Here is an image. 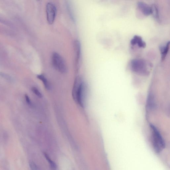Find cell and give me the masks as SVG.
Returning <instances> with one entry per match:
<instances>
[{
    "label": "cell",
    "mask_w": 170,
    "mask_h": 170,
    "mask_svg": "<svg viewBox=\"0 0 170 170\" xmlns=\"http://www.w3.org/2000/svg\"><path fill=\"white\" fill-rule=\"evenodd\" d=\"M150 127L154 149L156 152L160 153L165 147V143L157 128L152 124H150Z\"/></svg>",
    "instance_id": "obj_1"
},
{
    "label": "cell",
    "mask_w": 170,
    "mask_h": 170,
    "mask_svg": "<svg viewBox=\"0 0 170 170\" xmlns=\"http://www.w3.org/2000/svg\"><path fill=\"white\" fill-rule=\"evenodd\" d=\"M131 70L135 73L142 76H147L149 74L151 64L142 59L132 60L130 63Z\"/></svg>",
    "instance_id": "obj_2"
},
{
    "label": "cell",
    "mask_w": 170,
    "mask_h": 170,
    "mask_svg": "<svg viewBox=\"0 0 170 170\" xmlns=\"http://www.w3.org/2000/svg\"><path fill=\"white\" fill-rule=\"evenodd\" d=\"M52 62L53 67L62 73L67 72V68L64 60L58 53L54 52L52 56Z\"/></svg>",
    "instance_id": "obj_3"
},
{
    "label": "cell",
    "mask_w": 170,
    "mask_h": 170,
    "mask_svg": "<svg viewBox=\"0 0 170 170\" xmlns=\"http://www.w3.org/2000/svg\"><path fill=\"white\" fill-rule=\"evenodd\" d=\"M75 86L73 89V97L81 107L84 106V99L85 95V87L83 82H79V84H77L76 81Z\"/></svg>",
    "instance_id": "obj_4"
},
{
    "label": "cell",
    "mask_w": 170,
    "mask_h": 170,
    "mask_svg": "<svg viewBox=\"0 0 170 170\" xmlns=\"http://www.w3.org/2000/svg\"><path fill=\"white\" fill-rule=\"evenodd\" d=\"M46 12L48 22L50 24H52L54 23L56 16V7L52 3H48L46 6Z\"/></svg>",
    "instance_id": "obj_5"
},
{
    "label": "cell",
    "mask_w": 170,
    "mask_h": 170,
    "mask_svg": "<svg viewBox=\"0 0 170 170\" xmlns=\"http://www.w3.org/2000/svg\"><path fill=\"white\" fill-rule=\"evenodd\" d=\"M74 47L76 55V63L77 67H79L81 57V45L78 40L74 42Z\"/></svg>",
    "instance_id": "obj_6"
},
{
    "label": "cell",
    "mask_w": 170,
    "mask_h": 170,
    "mask_svg": "<svg viewBox=\"0 0 170 170\" xmlns=\"http://www.w3.org/2000/svg\"><path fill=\"white\" fill-rule=\"evenodd\" d=\"M137 6L141 12L145 16H148L151 14V6L145 2H139L137 3Z\"/></svg>",
    "instance_id": "obj_7"
},
{
    "label": "cell",
    "mask_w": 170,
    "mask_h": 170,
    "mask_svg": "<svg viewBox=\"0 0 170 170\" xmlns=\"http://www.w3.org/2000/svg\"><path fill=\"white\" fill-rule=\"evenodd\" d=\"M130 43L133 46L137 45L140 48H145L146 46V42L143 41L142 37L138 35L134 36L130 41Z\"/></svg>",
    "instance_id": "obj_8"
},
{
    "label": "cell",
    "mask_w": 170,
    "mask_h": 170,
    "mask_svg": "<svg viewBox=\"0 0 170 170\" xmlns=\"http://www.w3.org/2000/svg\"><path fill=\"white\" fill-rule=\"evenodd\" d=\"M170 42H167L165 45H162L159 47L162 61H164L166 56L169 51Z\"/></svg>",
    "instance_id": "obj_9"
},
{
    "label": "cell",
    "mask_w": 170,
    "mask_h": 170,
    "mask_svg": "<svg viewBox=\"0 0 170 170\" xmlns=\"http://www.w3.org/2000/svg\"><path fill=\"white\" fill-rule=\"evenodd\" d=\"M37 78L42 81L45 88L47 90H49L50 89V86L49 82L46 77L43 74L38 75L37 76Z\"/></svg>",
    "instance_id": "obj_10"
},
{
    "label": "cell",
    "mask_w": 170,
    "mask_h": 170,
    "mask_svg": "<svg viewBox=\"0 0 170 170\" xmlns=\"http://www.w3.org/2000/svg\"><path fill=\"white\" fill-rule=\"evenodd\" d=\"M151 14L157 20H159V16L158 10L157 6L155 4H153L151 6Z\"/></svg>",
    "instance_id": "obj_11"
},
{
    "label": "cell",
    "mask_w": 170,
    "mask_h": 170,
    "mask_svg": "<svg viewBox=\"0 0 170 170\" xmlns=\"http://www.w3.org/2000/svg\"><path fill=\"white\" fill-rule=\"evenodd\" d=\"M44 155L45 158H46L47 160L50 164V168H51L53 170H55L57 168L56 164H55L54 161H53L50 159L47 153H44Z\"/></svg>",
    "instance_id": "obj_12"
},
{
    "label": "cell",
    "mask_w": 170,
    "mask_h": 170,
    "mask_svg": "<svg viewBox=\"0 0 170 170\" xmlns=\"http://www.w3.org/2000/svg\"><path fill=\"white\" fill-rule=\"evenodd\" d=\"M32 90L34 94L36 95L39 98H42V95L41 93L40 92L38 89L36 87H34L32 88Z\"/></svg>",
    "instance_id": "obj_13"
},
{
    "label": "cell",
    "mask_w": 170,
    "mask_h": 170,
    "mask_svg": "<svg viewBox=\"0 0 170 170\" xmlns=\"http://www.w3.org/2000/svg\"><path fill=\"white\" fill-rule=\"evenodd\" d=\"M31 170H39L38 166L33 161H30L29 163Z\"/></svg>",
    "instance_id": "obj_14"
},
{
    "label": "cell",
    "mask_w": 170,
    "mask_h": 170,
    "mask_svg": "<svg viewBox=\"0 0 170 170\" xmlns=\"http://www.w3.org/2000/svg\"><path fill=\"white\" fill-rule=\"evenodd\" d=\"M0 76L2 77V78L8 80H11L12 79L11 77L8 75V74L3 73L0 72Z\"/></svg>",
    "instance_id": "obj_15"
},
{
    "label": "cell",
    "mask_w": 170,
    "mask_h": 170,
    "mask_svg": "<svg viewBox=\"0 0 170 170\" xmlns=\"http://www.w3.org/2000/svg\"><path fill=\"white\" fill-rule=\"evenodd\" d=\"M0 22L3 23L5 25L8 26H11L12 24L9 21L4 19L0 17Z\"/></svg>",
    "instance_id": "obj_16"
},
{
    "label": "cell",
    "mask_w": 170,
    "mask_h": 170,
    "mask_svg": "<svg viewBox=\"0 0 170 170\" xmlns=\"http://www.w3.org/2000/svg\"><path fill=\"white\" fill-rule=\"evenodd\" d=\"M25 98L27 103L30 105H32V104L30 98L27 94L25 95Z\"/></svg>",
    "instance_id": "obj_17"
}]
</instances>
